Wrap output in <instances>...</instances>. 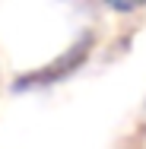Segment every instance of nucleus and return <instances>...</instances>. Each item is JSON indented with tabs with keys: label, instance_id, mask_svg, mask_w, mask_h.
Returning a JSON list of instances; mask_svg holds the SVG:
<instances>
[{
	"label": "nucleus",
	"instance_id": "f257e3e1",
	"mask_svg": "<svg viewBox=\"0 0 146 149\" xmlns=\"http://www.w3.org/2000/svg\"><path fill=\"white\" fill-rule=\"evenodd\" d=\"M111 10H121V13H130V10H137V6H143L146 0H105Z\"/></svg>",
	"mask_w": 146,
	"mask_h": 149
}]
</instances>
